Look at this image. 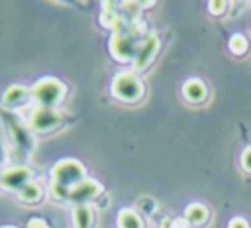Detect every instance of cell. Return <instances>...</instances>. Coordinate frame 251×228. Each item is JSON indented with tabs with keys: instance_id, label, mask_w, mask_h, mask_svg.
I'll use <instances>...</instances> for the list:
<instances>
[{
	"instance_id": "8",
	"label": "cell",
	"mask_w": 251,
	"mask_h": 228,
	"mask_svg": "<svg viewBox=\"0 0 251 228\" xmlns=\"http://www.w3.org/2000/svg\"><path fill=\"white\" fill-rule=\"evenodd\" d=\"M29 177H31L29 169L24 167V165H18V167H12V169L4 171L2 177H0V183H2L6 189H16V191H20L24 185L29 183Z\"/></svg>"
},
{
	"instance_id": "17",
	"label": "cell",
	"mask_w": 251,
	"mask_h": 228,
	"mask_svg": "<svg viewBox=\"0 0 251 228\" xmlns=\"http://www.w3.org/2000/svg\"><path fill=\"white\" fill-rule=\"evenodd\" d=\"M27 228H49V224L45 220H41V218H31L27 222Z\"/></svg>"
},
{
	"instance_id": "12",
	"label": "cell",
	"mask_w": 251,
	"mask_h": 228,
	"mask_svg": "<svg viewBox=\"0 0 251 228\" xmlns=\"http://www.w3.org/2000/svg\"><path fill=\"white\" fill-rule=\"evenodd\" d=\"M118 224H120V228H143L141 218H139L137 212L131 210V208H124V210L120 212Z\"/></svg>"
},
{
	"instance_id": "9",
	"label": "cell",
	"mask_w": 251,
	"mask_h": 228,
	"mask_svg": "<svg viewBox=\"0 0 251 228\" xmlns=\"http://www.w3.org/2000/svg\"><path fill=\"white\" fill-rule=\"evenodd\" d=\"M29 94H31V92H29L27 88H24L22 85H14V86H10V88L4 92V104L10 106V108H18V106H22V104L27 102Z\"/></svg>"
},
{
	"instance_id": "20",
	"label": "cell",
	"mask_w": 251,
	"mask_h": 228,
	"mask_svg": "<svg viewBox=\"0 0 251 228\" xmlns=\"http://www.w3.org/2000/svg\"><path fill=\"white\" fill-rule=\"evenodd\" d=\"M229 228H249V224L243 220V218H233L229 222Z\"/></svg>"
},
{
	"instance_id": "6",
	"label": "cell",
	"mask_w": 251,
	"mask_h": 228,
	"mask_svg": "<svg viewBox=\"0 0 251 228\" xmlns=\"http://www.w3.org/2000/svg\"><path fill=\"white\" fill-rule=\"evenodd\" d=\"M157 49H159V39H157V35H153V33L145 35V39L141 41V45L137 47V53H135V57H133V71L145 69V67L151 63V59L155 57Z\"/></svg>"
},
{
	"instance_id": "1",
	"label": "cell",
	"mask_w": 251,
	"mask_h": 228,
	"mask_svg": "<svg viewBox=\"0 0 251 228\" xmlns=\"http://www.w3.org/2000/svg\"><path fill=\"white\" fill-rule=\"evenodd\" d=\"M139 33H141V26L137 22H122L118 28H116V33L112 35V41H110V49H112V55L120 61H127V59H133L135 53H137V39H139Z\"/></svg>"
},
{
	"instance_id": "21",
	"label": "cell",
	"mask_w": 251,
	"mask_h": 228,
	"mask_svg": "<svg viewBox=\"0 0 251 228\" xmlns=\"http://www.w3.org/2000/svg\"><path fill=\"white\" fill-rule=\"evenodd\" d=\"M4 228H14V226H4Z\"/></svg>"
},
{
	"instance_id": "18",
	"label": "cell",
	"mask_w": 251,
	"mask_h": 228,
	"mask_svg": "<svg viewBox=\"0 0 251 228\" xmlns=\"http://www.w3.org/2000/svg\"><path fill=\"white\" fill-rule=\"evenodd\" d=\"M169 228H190V222H188L186 218H176V220L171 222Z\"/></svg>"
},
{
	"instance_id": "4",
	"label": "cell",
	"mask_w": 251,
	"mask_h": 228,
	"mask_svg": "<svg viewBox=\"0 0 251 228\" xmlns=\"http://www.w3.org/2000/svg\"><path fill=\"white\" fill-rule=\"evenodd\" d=\"M112 92H114V96H118L124 102H135L141 98L143 86H141V81L137 79V75L133 71H124V73L114 77Z\"/></svg>"
},
{
	"instance_id": "14",
	"label": "cell",
	"mask_w": 251,
	"mask_h": 228,
	"mask_svg": "<svg viewBox=\"0 0 251 228\" xmlns=\"http://www.w3.org/2000/svg\"><path fill=\"white\" fill-rule=\"evenodd\" d=\"M18 195H20V199H22V200H27V202H35V200H39V199H41L43 191H41V187H39L37 183L29 181L27 185H24V187L18 191Z\"/></svg>"
},
{
	"instance_id": "19",
	"label": "cell",
	"mask_w": 251,
	"mask_h": 228,
	"mask_svg": "<svg viewBox=\"0 0 251 228\" xmlns=\"http://www.w3.org/2000/svg\"><path fill=\"white\" fill-rule=\"evenodd\" d=\"M226 10V2H210V12L214 14H220Z\"/></svg>"
},
{
	"instance_id": "11",
	"label": "cell",
	"mask_w": 251,
	"mask_h": 228,
	"mask_svg": "<svg viewBox=\"0 0 251 228\" xmlns=\"http://www.w3.org/2000/svg\"><path fill=\"white\" fill-rule=\"evenodd\" d=\"M73 220L76 228H92V208L88 204H76L73 210Z\"/></svg>"
},
{
	"instance_id": "16",
	"label": "cell",
	"mask_w": 251,
	"mask_h": 228,
	"mask_svg": "<svg viewBox=\"0 0 251 228\" xmlns=\"http://www.w3.org/2000/svg\"><path fill=\"white\" fill-rule=\"evenodd\" d=\"M241 165H243V169L251 171V147H247V149L241 153Z\"/></svg>"
},
{
	"instance_id": "5",
	"label": "cell",
	"mask_w": 251,
	"mask_h": 228,
	"mask_svg": "<svg viewBox=\"0 0 251 228\" xmlns=\"http://www.w3.org/2000/svg\"><path fill=\"white\" fill-rule=\"evenodd\" d=\"M59 122H61V114L55 108H41L39 106L29 114V128L33 132H39V134L53 130Z\"/></svg>"
},
{
	"instance_id": "3",
	"label": "cell",
	"mask_w": 251,
	"mask_h": 228,
	"mask_svg": "<svg viewBox=\"0 0 251 228\" xmlns=\"http://www.w3.org/2000/svg\"><path fill=\"white\" fill-rule=\"evenodd\" d=\"M51 175H53V183L63 187V189H67V191H71L73 187H76L78 183H82L86 179L84 167L76 159H63V161H59L53 167Z\"/></svg>"
},
{
	"instance_id": "13",
	"label": "cell",
	"mask_w": 251,
	"mask_h": 228,
	"mask_svg": "<svg viewBox=\"0 0 251 228\" xmlns=\"http://www.w3.org/2000/svg\"><path fill=\"white\" fill-rule=\"evenodd\" d=\"M190 224H202V222H206V218H208V208L204 206V204H200V202H196V204H190L188 208H186V216H184Z\"/></svg>"
},
{
	"instance_id": "2",
	"label": "cell",
	"mask_w": 251,
	"mask_h": 228,
	"mask_svg": "<svg viewBox=\"0 0 251 228\" xmlns=\"http://www.w3.org/2000/svg\"><path fill=\"white\" fill-rule=\"evenodd\" d=\"M63 94H65L63 83L57 79H51V77L37 81L35 86L31 88V96L41 108H55L61 102Z\"/></svg>"
},
{
	"instance_id": "7",
	"label": "cell",
	"mask_w": 251,
	"mask_h": 228,
	"mask_svg": "<svg viewBox=\"0 0 251 228\" xmlns=\"http://www.w3.org/2000/svg\"><path fill=\"white\" fill-rule=\"evenodd\" d=\"M102 191V185L94 179H84L82 183H78L76 187H73L69 191V200L76 202V204H86V200L98 197Z\"/></svg>"
},
{
	"instance_id": "15",
	"label": "cell",
	"mask_w": 251,
	"mask_h": 228,
	"mask_svg": "<svg viewBox=\"0 0 251 228\" xmlns=\"http://www.w3.org/2000/svg\"><path fill=\"white\" fill-rule=\"evenodd\" d=\"M229 49H231L235 55L245 53V49H247V39H245L243 35H233V37L229 39Z\"/></svg>"
},
{
	"instance_id": "10",
	"label": "cell",
	"mask_w": 251,
	"mask_h": 228,
	"mask_svg": "<svg viewBox=\"0 0 251 228\" xmlns=\"http://www.w3.org/2000/svg\"><path fill=\"white\" fill-rule=\"evenodd\" d=\"M182 94H184L190 102H202L204 96H206V86H204L202 81H198V79H190V81L184 83V86H182Z\"/></svg>"
}]
</instances>
